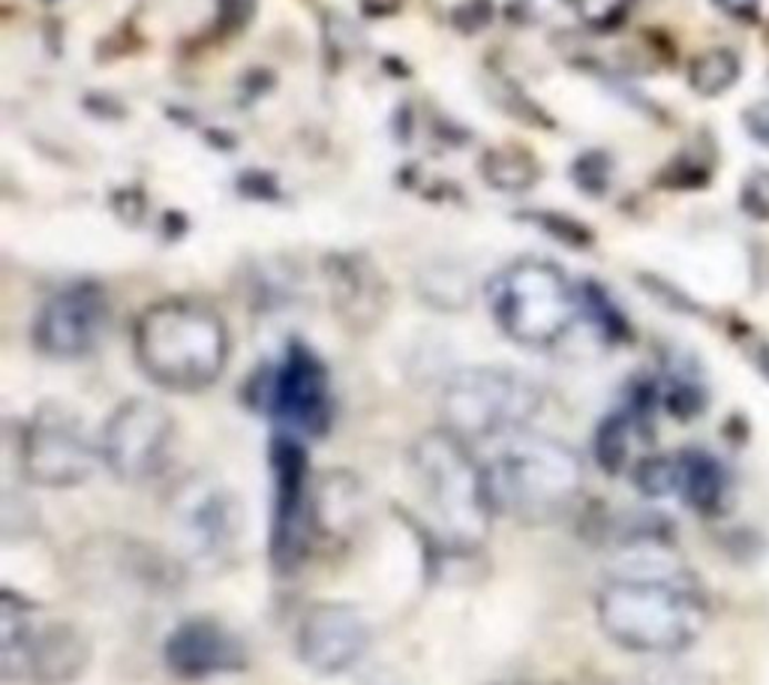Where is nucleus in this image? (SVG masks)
I'll return each instance as SVG.
<instances>
[{"instance_id":"nucleus-4","label":"nucleus","mask_w":769,"mask_h":685,"mask_svg":"<svg viewBox=\"0 0 769 685\" xmlns=\"http://www.w3.org/2000/svg\"><path fill=\"white\" fill-rule=\"evenodd\" d=\"M409 467L421 505L439 535L458 551L479 548L488 539L496 509L490 499L484 460L475 457L466 439L448 427L430 430L409 451Z\"/></svg>"},{"instance_id":"nucleus-3","label":"nucleus","mask_w":769,"mask_h":685,"mask_svg":"<svg viewBox=\"0 0 769 685\" xmlns=\"http://www.w3.org/2000/svg\"><path fill=\"white\" fill-rule=\"evenodd\" d=\"M488 488L496 514L523 523L562 518L583 493L586 469L581 454L562 439L517 430L500 439L484 460Z\"/></svg>"},{"instance_id":"nucleus-28","label":"nucleus","mask_w":769,"mask_h":685,"mask_svg":"<svg viewBox=\"0 0 769 685\" xmlns=\"http://www.w3.org/2000/svg\"><path fill=\"white\" fill-rule=\"evenodd\" d=\"M728 12H737V16H749L755 10V0H718Z\"/></svg>"},{"instance_id":"nucleus-20","label":"nucleus","mask_w":769,"mask_h":685,"mask_svg":"<svg viewBox=\"0 0 769 685\" xmlns=\"http://www.w3.org/2000/svg\"><path fill=\"white\" fill-rule=\"evenodd\" d=\"M484 177L490 187L505 190V193H520L535 184L539 166L532 163L530 154L514 151V147H496L484 156Z\"/></svg>"},{"instance_id":"nucleus-7","label":"nucleus","mask_w":769,"mask_h":685,"mask_svg":"<svg viewBox=\"0 0 769 685\" xmlns=\"http://www.w3.org/2000/svg\"><path fill=\"white\" fill-rule=\"evenodd\" d=\"M544 395L532 379L509 367H466L448 379L442 418L451 433L472 442H500L526 430Z\"/></svg>"},{"instance_id":"nucleus-24","label":"nucleus","mask_w":769,"mask_h":685,"mask_svg":"<svg viewBox=\"0 0 769 685\" xmlns=\"http://www.w3.org/2000/svg\"><path fill=\"white\" fill-rule=\"evenodd\" d=\"M635 484L646 497H674L679 490V463L676 457H644L635 467Z\"/></svg>"},{"instance_id":"nucleus-29","label":"nucleus","mask_w":769,"mask_h":685,"mask_svg":"<svg viewBox=\"0 0 769 685\" xmlns=\"http://www.w3.org/2000/svg\"><path fill=\"white\" fill-rule=\"evenodd\" d=\"M758 367L763 370V376L769 379V346H760L758 349Z\"/></svg>"},{"instance_id":"nucleus-18","label":"nucleus","mask_w":769,"mask_h":685,"mask_svg":"<svg viewBox=\"0 0 769 685\" xmlns=\"http://www.w3.org/2000/svg\"><path fill=\"white\" fill-rule=\"evenodd\" d=\"M679 463V497L688 502V509L700 514H718L728 499V472L716 457L700 448H688L676 454Z\"/></svg>"},{"instance_id":"nucleus-13","label":"nucleus","mask_w":769,"mask_h":685,"mask_svg":"<svg viewBox=\"0 0 769 685\" xmlns=\"http://www.w3.org/2000/svg\"><path fill=\"white\" fill-rule=\"evenodd\" d=\"M109 331V298L100 286L75 283L54 292L33 323V343L42 355L73 361L91 355Z\"/></svg>"},{"instance_id":"nucleus-26","label":"nucleus","mask_w":769,"mask_h":685,"mask_svg":"<svg viewBox=\"0 0 769 685\" xmlns=\"http://www.w3.org/2000/svg\"><path fill=\"white\" fill-rule=\"evenodd\" d=\"M742 211L749 217L769 219V172H755L742 187Z\"/></svg>"},{"instance_id":"nucleus-19","label":"nucleus","mask_w":769,"mask_h":685,"mask_svg":"<svg viewBox=\"0 0 769 685\" xmlns=\"http://www.w3.org/2000/svg\"><path fill=\"white\" fill-rule=\"evenodd\" d=\"M361 488L352 476L331 472L316 481V535L346 539L361 523Z\"/></svg>"},{"instance_id":"nucleus-6","label":"nucleus","mask_w":769,"mask_h":685,"mask_svg":"<svg viewBox=\"0 0 769 685\" xmlns=\"http://www.w3.org/2000/svg\"><path fill=\"white\" fill-rule=\"evenodd\" d=\"M577 289L568 274L547 259H517L490 283V310L509 340L547 349L572 331Z\"/></svg>"},{"instance_id":"nucleus-15","label":"nucleus","mask_w":769,"mask_h":685,"mask_svg":"<svg viewBox=\"0 0 769 685\" xmlns=\"http://www.w3.org/2000/svg\"><path fill=\"white\" fill-rule=\"evenodd\" d=\"M166 667L181 679H211L247 667V646L226 623L214 616H193L172 628L163 646Z\"/></svg>"},{"instance_id":"nucleus-14","label":"nucleus","mask_w":769,"mask_h":685,"mask_svg":"<svg viewBox=\"0 0 769 685\" xmlns=\"http://www.w3.org/2000/svg\"><path fill=\"white\" fill-rule=\"evenodd\" d=\"M295 646H298V658L312 674H346L367 655L370 625L349 604H312L298 623Z\"/></svg>"},{"instance_id":"nucleus-1","label":"nucleus","mask_w":769,"mask_h":685,"mask_svg":"<svg viewBox=\"0 0 769 685\" xmlns=\"http://www.w3.org/2000/svg\"><path fill=\"white\" fill-rule=\"evenodd\" d=\"M229 328L196 298H166L135 323L133 349L142 374L175 395H196L217 382L229 364Z\"/></svg>"},{"instance_id":"nucleus-16","label":"nucleus","mask_w":769,"mask_h":685,"mask_svg":"<svg viewBox=\"0 0 769 685\" xmlns=\"http://www.w3.org/2000/svg\"><path fill=\"white\" fill-rule=\"evenodd\" d=\"M270 403H274V412L291 427H301L310 433H319L328 427L331 388H328V374L322 364L316 361V355L307 349H289L286 361L274 376Z\"/></svg>"},{"instance_id":"nucleus-5","label":"nucleus","mask_w":769,"mask_h":685,"mask_svg":"<svg viewBox=\"0 0 769 685\" xmlns=\"http://www.w3.org/2000/svg\"><path fill=\"white\" fill-rule=\"evenodd\" d=\"M91 641L70 620L40 623L37 607L0 592V676L7 683L73 685L88 671Z\"/></svg>"},{"instance_id":"nucleus-22","label":"nucleus","mask_w":769,"mask_h":685,"mask_svg":"<svg viewBox=\"0 0 769 685\" xmlns=\"http://www.w3.org/2000/svg\"><path fill=\"white\" fill-rule=\"evenodd\" d=\"M632 430H635V421L628 416H611L598 427L595 454H598V463H602L611 476L623 472L628 457H632Z\"/></svg>"},{"instance_id":"nucleus-23","label":"nucleus","mask_w":769,"mask_h":685,"mask_svg":"<svg viewBox=\"0 0 769 685\" xmlns=\"http://www.w3.org/2000/svg\"><path fill=\"white\" fill-rule=\"evenodd\" d=\"M421 292L427 301L439 307H466L472 283L458 268H430L427 277H421Z\"/></svg>"},{"instance_id":"nucleus-12","label":"nucleus","mask_w":769,"mask_h":685,"mask_svg":"<svg viewBox=\"0 0 769 685\" xmlns=\"http://www.w3.org/2000/svg\"><path fill=\"white\" fill-rule=\"evenodd\" d=\"M274 530L270 553L277 569H295L316 535V481L307 469V457L295 442H274Z\"/></svg>"},{"instance_id":"nucleus-9","label":"nucleus","mask_w":769,"mask_h":685,"mask_svg":"<svg viewBox=\"0 0 769 685\" xmlns=\"http://www.w3.org/2000/svg\"><path fill=\"white\" fill-rule=\"evenodd\" d=\"M96 446L82 416L63 403H42L21 430V472L37 488H79L94 472Z\"/></svg>"},{"instance_id":"nucleus-25","label":"nucleus","mask_w":769,"mask_h":685,"mask_svg":"<svg viewBox=\"0 0 769 685\" xmlns=\"http://www.w3.org/2000/svg\"><path fill=\"white\" fill-rule=\"evenodd\" d=\"M628 3L632 0H577V12L589 28L607 31V28H616L625 19Z\"/></svg>"},{"instance_id":"nucleus-10","label":"nucleus","mask_w":769,"mask_h":685,"mask_svg":"<svg viewBox=\"0 0 769 685\" xmlns=\"http://www.w3.org/2000/svg\"><path fill=\"white\" fill-rule=\"evenodd\" d=\"M175 442V418L166 406L133 397L112 412L100 437V457L126 484H142L163 472Z\"/></svg>"},{"instance_id":"nucleus-2","label":"nucleus","mask_w":769,"mask_h":685,"mask_svg":"<svg viewBox=\"0 0 769 685\" xmlns=\"http://www.w3.org/2000/svg\"><path fill=\"white\" fill-rule=\"evenodd\" d=\"M602 632L628 653H683L704 634L709 604L691 581L619 574L595 599Z\"/></svg>"},{"instance_id":"nucleus-21","label":"nucleus","mask_w":769,"mask_h":685,"mask_svg":"<svg viewBox=\"0 0 769 685\" xmlns=\"http://www.w3.org/2000/svg\"><path fill=\"white\" fill-rule=\"evenodd\" d=\"M739 79V58L728 49L704 52L688 70V84L700 96H721Z\"/></svg>"},{"instance_id":"nucleus-30","label":"nucleus","mask_w":769,"mask_h":685,"mask_svg":"<svg viewBox=\"0 0 769 685\" xmlns=\"http://www.w3.org/2000/svg\"><path fill=\"white\" fill-rule=\"evenodd\" d=\"M500 685H532V683H500Z\"/></svg>"},{"instance_id":"nucleus-11","label":"nucleus","mask_w":769,"mask_h":685,"mask_svg":"<svg viewBox=\"0 0 769 685\" xmlns=\"http://www.w3.org/2000/svg\"><path fill=\"white\" fill-rule=\"evenodd\" d=\"M79 571L96 599L115 604L151 602L172 590L175 565L156 551L130 539H96L82 548Z\"/></svg>"},{"instance_id":"nucleus-27","label":"nucleus","mask_w":769,"mask_h":685,"mask_svg":"<svg viewBox=\"0 0 769 685\" xmlns=\"http://www.w3.org/2000/svg\"><path fill=\"white\" fill-rule=\"evenodd\" d=\"M746 130H749V135L755 142L769 147V100L755 103L749 112H746Z\"/></svg>"},{"instance_id":"nucleus-8","label":"nucleus","mask_w":769,"mask_h":685,"mask_svg":"<svg viewBox=\"0 0 769 685\" xmlns=\"http://www.w3.org/2000/svg\"><path fill=\"white\" fill-rule=\"evenodd\" d=\"M168 530L193 565H223L244 539V509L211 478H187L168 502Z\"/></svg>"},{"instance_id":"nucleus-17","label":"nucleus","mask_w":769,"mask_h":685,"mask_svg":"<svg viewBox=\"0 0 769 685\" xmlns=\"http://www.w3.org/2000/svg\"><path fill=\"white\" fill-rule=\"evenodd\" d=\"M334 310L355 328H370L384 310V280L365 256H340L328 268Z\"/></svg>"}]
</instances>
